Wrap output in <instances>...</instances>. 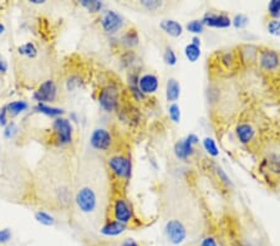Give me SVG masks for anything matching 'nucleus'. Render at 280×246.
Listing matches in <instances>:
<instances>
[{
  "label": "nucleus",
  "mask_w": 280,
  "mask_h": 246,
  "mask_svg": "<svg viewBox=\"0 0 280 246\" xmlns=\"http://www.w3.org/2000/svg\"><path fill=\"white\" fill-rule=\"evenodd\" d=\"M122 246H140L136 241H134L132 239H129V240H126L125 243L122 244Z\"/></svg>",
  "instance_id": "38"
},
{
  "label": "nucleus",
  "mask_w": 280,
  "mask_h": 246,
  "mask_svg": "<svg viewBox=\"0 0 280 246\" xmlns=\"http://www.w3.org/2000/svg\"><path fill=\"white\" fill-rule=\"evenodd\" d=\"M191 44H193V45H196V46H199L201 47V40H199V37H193V39H192V42Z\"/></svg>",
  "instance_id": "40"
},
{
  "label": "nucleus",
  "mask_w": 280,
  "mask_h": 246,
  "mask_svg": "<svg viewBox=\"0 0 280 246\" xmlns=\"http://www.w3.org/2000/svg\"><path fill=\"white\" fill-rule=\"evenodd\" d=\"M203 147H205L206 152H207L210 155H212V157H217V155L219 154L217 144H215V142L213 141L212 138H210V137L203 139Z\"/></svg>",
  "instance_id": "23"
},
{
  "label": "nucleus",
  "mask_w": 280,
  "mask_h": 246,
  "mask_svg": "<svg viewBox=\"0 0 280 246\" xmlns=\"http://www.w3.org/2000/svg\"><path fill=\"white\" fill-rule=\"evenodd\" d=\"M122 18L117 13L112 10H107L104 13L101 18V27L107 34H115L122 28Z\"/></svg>",
  "instance_id": "12"
},
{
  "label": "nucleus",
  "mask_w": 280,
  "mask_h": 246,
  "mask_svg": "<svg viewBox=\"0 0 280 246\" xmlns=\"http://www.w3.org/2000/svg\"><path fill=\"white\" fill-rule=\"evenodd\" d=\"M53 127L56 136H58L60 146H65V144L70 143L71 139H72V127H71L70 122L68 120H65V118H58L54 122Z\"/></svg>",
  "instance_id": "11"
},
{
  "label": "nucleus",
  "mask_w": 280,
  "mask_h": 246,
  "mask_svg": "<svg viewBox=\"0 0 280 246\" xmlns=\"http://www.w3.org/2000/svg\"><path fill=\"white\" fill-rule=\"evenodd\" d=\"M27 108V103L23 102V101H16V102H13L10 103V105H8V107H6V112L11 113L13 116L18 115V113H20L21 111H24Z\"/></svg>",
  "instance_id": "26"
},
{
  "label": "nucleus",
  "mask_w": 280,
  "mask_h": 246,
  "mask_svg": "<svg viewBox=\"0 0 280 246\" xmlns=\"http://www.w3.org/2000/svg\"><path fill=\"white\" fill-rule=\"evenodd\" d=\"M187 30L192 34H201L205 30V24L202 20H192L187 24Z\"/></svg>",
  "instance_id": "24"
},
{
  "label": "nucleus",
  "mask_w": 280,
  "mask_h": 246,
  "mask_svg": "<svg viewBox=\"0 0 280 246\" xmlns=\"http://www.w3.org/2000/svg\"><path fill=\"white\" fill-rule=\"evenodd\" d=\"M112 214L116 221L127 226L132 221L134 212H132L131 204H130L125 198H121L120 196V198H117V199L113 202Z\"/></svg>",
  "instance_id": "8"
},
{
  "label": "nucleus",
  "mask_w": 280,
  "mask_h": 246,
  "mask_svg": "<svg viewBox=\"0 0 280 246\" xmlns=\"http://www.w3.org/2000/svg\"><path fill=\"white\" fill-rule=\"evenodd\" d=\"M168 116H170L171 121L175 123H178L181 121V108L177 103H172V105L168 107Z\"/></svg>",
  "instance_id": "25"
},
{
  "label": "nucleus",
  "mask_w": 280,
  "mask_h": 246,
  "mask_svg": "<svg viewBox=\"0 0 280 246\" xmlns=\"http://www.w3.org/2000/svg\"><path fill=\"white\" fill-rule=\"evenodd\" d=\"M160 27H161V29L166 32V34H168L170 36H173V37L181 36L182 32H183V27H182L181 24L175 20H171V19L161 21Z\"/></svg>",
  "instance_id": "18"
},
{
  "label": "nucleus",
  "mask_w": 280,
  "mask_h": 246,
  "mask_svg": "<svg viewBox=\"0 0 280 246\" xmlns=\"http://www.w3.org/2000/svg\"><path fill=\"white\" fill-rule=\"evenodd\" d=\"M264 164L270 173L280 176V150L272 148V150L265 151Z\"/></svg>",
  "instance_id": "16"
},
{
  "label": "nucleus",
  "mask_w": 280,
  "mask_h": 246,
  "mask_svg": "<svg viewBox=\"0 0 280 246\" xmlns=\"http://www.w3.org/2000/svg\"><path fill=\"white\" fill-rule=\"evenodd\" d=\"M248 21V16H245L244 14H237L233 20H232V23H233L234 28H237V29H243V28L246 27Z\"/></svg>",
  "instance_id": "27"
},
{
  "label": "nucleus",
  "mask_w": 280,
  "mask_h": 246,
  "mask_svg": "<svg viewBox=\"0 0 280 246\" xmlns=\"http://www.w3.org/2000/svg\"><path fill=\"white\" fill-rule=\"evenodd\" d=\"M217 174H218V177H219V178L222 179L223 183L227 184V185H231V181H229V178H228L227 174H225L224 172H223L222 168L217 167Z\"/></svg>",
  "instance_id": "36"
},
{
  "label": "nucleus",
  "mask_w": 280,
  "mask_h": 246,
  "mask_svg": "<svg viewBox=\"0 0 280 246\" xmlns=\"http://www.w3.org/2000/svg\"><path fill=\"white\" fill-rule=\"evenodd\" d=\"M202 23L210 28H215V29H227V28L231 27L232 19L228 15H225V14L207 13L205 16H203V19H202Z\"/></svg>",
  "instance_id": "14"
},
{
  "label": "nucleus",
  "mask_w": 280,
  "mask_h": 246,
  "mask_svg": "<svg viewBox=\"0 0 280 246\" xmlns=\"http://www.w3.org/2000/svg\"><path fill=\"white\" fill-rule=\"evenodd\" d=\"M39 110L41 111V112L46 113V115H50V116H59V115H61V113H63V111L59 110V108H50V107H46V106H44V105H40Z\"/></svg>",
  "instance_id": "34"
},
{
  "label": "nucleus",
  "mask_w": 280,
  "mask_h": 246,
  "mask_svg": "<svg viewBox=\"0 0 280 246\" xmlns=\"http://www.w3.org/2000/svg\"><path fill=\"white\" fill-rule=\"evenodd\" d=\"M58 89L53 80H46L39 86L37 91L35 92V98L41 102H53L55 100Z\"/></svg>",
  "instance_id": "13"
},
{
  "label": "nucleus",
  "mask_w": 280,
  "mask_h": 246,
  "mask_svg": "<svg viewBox=\"0 0 280 246\" xmlns=\"http://www.w3.org/2000/svg\"><path fill=\"white\" fill-rule=\"evenodd\" d=\"M73 182L68 158L60 152H49L35 170V199L51 212H66L72 205Z\"/></svg>",
  "instance_id": "1"
},
{
  "label": "nucleus",
  "mask_w": 280,
  "mask_h": 246,
  "mask_svg": "<svg viewBox=\"0 0 280 246\" xmlns=\"http://www.w3.org/2000/svg\"><path fill=\"white\" fill-rule=\"evenodd\" d=\"M122 42L126 45L127 47H132L136 46L139 44V34L135 29L127 30L126 34L122 36Z\"/></svg>",
  "instance_id": "22"
},
{
  "label": "nucleus",
  "mask_w": 280,
  "mask_h": 246,
  "mask_svg": "<svg viewBox=\"0 0 280 246\" xmlns=\"http://www.w3.org/2000/svg\"><path fill=\"white\" fill-rule=\"evenodd\" d=\"M163 60H165V62L170 66H175V63H177V56H175V51H173L171 47H167V49H166L165 54H163Z\"/></svg>",
  "instance_id": "30"
},
{
  "label": "nucleus",
  "mask_w": 280,
  "mask_h": 246,
  "mask_svg": "<svg viewBox=\"0 0 280 246\" xmlns=\"http://www.w3.org/2000/svg\"><path fill=\"white\" fill-rule=\"evenodd\" d=\"M18 70L24 82L36 84L50 71V53L44 46L28 42L18 49ZM51 72V71H50Z\"/></svg>",
  "instance_id": "3"
},
{
  "label": "nucleus",
  "mask_w": 280,
  "mask_h": 246,
  "mask_svg": "<svg viewBox=\"0 0 280 246\" xmlns=\"http://www.w3.org/2000/svg\"><path fill=\"white\" fill-rule=\"evenodd\" d=\"M165 234L167 240L173 245H179L187 238V229L182 221L177 219H172L167 221L165 226Z\"/></svg>",
  "instance_id": "7"
},
{
  "label": "nucleus",
  "mask_w": 280,
  "mask_h": 246,
  "mask_svg": "<svg viewBox=\"0 0 280 246\" xmlns=\"http://www.w3.org/2000/svg\"><path fill=\"white\" fill-rule=\"evenodd\" d=\"M120 91L115 85H107L99 93V103L106 112H112L117 108Z\"/></svg>",
  "instance_id": "5"
},
{
  "label": "nucleus",
  "mask_w": 280,
  "mask_h": 246,
  "mask_svg": "<svg viewBox=\"0 0 280 246\" xmlns=\"http://www.w3.org/2000/svg\"><path fill=\"white\" fill-rule=\"evenodd\" d=\"M158 87H160V81L153 73H144L141 77H139V89L143 94L155 93Z\"/></svg>",
  "instance_id": "15"
},
{
  "label": "nucleus",
  "mask_w": 280,
  "mask_h": 246,
  "mask_svg": "<svg viewBox=\"0 0 280 246\" xmlns=\"http://www.w3.org/2000/svg\"><path fill=\"white\" fill-rule=\"evenodd\" d=\"M4 31V27L3 25H1V24H0V34H1V32Z\"/></svg>",
  "instance_id": "41"
},
{
  "label": "nucleus",
  "mask_w": 280,
  "mask_h": 246,
  "mask_svg": "<svg viewBox=\"0 0 280 246\" xmlns=\"http://www.w3.org/2000/svg\"><path fill=\"white\" fill-rule=\"evenodd\" d=\"M181 94V86L175 79H170L166 85V98L168 102L175 103Z\"/></svg>",
  "instance_id": "20"
},
{
  "label": "nucleus",
  "mask_w": 280,
  "mask_h": 246,
  "mask_svg": "<svg viewBox=\"0 0 280 246\" xmlns=\"http://www.w3.org/2000/svg\"><path fill=\"white\" fill-rule=\"evenodd\" d=\"M11 234L8 229H4V230H0V243H6V241L10 240Z\"/></svg>",
  "instance_id": "37"
},
{
  "label": "nucleus",
  "mask_w": 280,
  "mask_h": 246,
  "mask_svg": "<svg viewBox=\"0 0 280 246\" xmlns=\"http://www.w3.org/2000/svg\"><path fill=\"white\" fill-rule=\"evenodd\" d=\"M126 228H127V226L118 223L116 220H107L100 231H101V234H104V235L106 236H117L120 235V234H122L123 231L126 230Z\"/></svg>",
  "instance_id": "19"
},
{
  "label": "nucleus",
  "mask_w": 280,
  "mask_h": 246,
  "mask_svg": "<svg viewBox=\"0 0 280 246\" xmlns=\"http://www.w3.org/2000/svg\"><path fill=\"white\" fill-rule=\"evenodd\" d=\"M268 11L272 16L278 18L280 15V0H273L268 4Z\"/></svg>",
  "instance_id": "32"
},
{
  "label": "nucleus",
  "mask_w": 280,
  "mask_h": 246,
  "mask_svg": "<svg viewBox=\"0 0 280 246\" xmlns=\"http://www.w3.org/2000/svg\"><path fill=\"white\" fill-rule=\"evenodd\" d=\"M199 246H218V244L214 238H212V236H207V238H205L202 240L201 245Z\"/></svg>",
  "instance_id": "35"
},
{
  "label": "nucleus",
  "mask_w": 280,
  "mask_h": 246,
  "mask_svg": "<svg viewBox=\"0 0 280 246\" xmlns=\"http://www.w3.org/2000/svg\"><path fill=\"white\" fill-rule=\"evenodd\" d=\"M35 216H36L37 221H40V223L44 224V225H53V224H54L53 216H51L49 213L37 212L36 214H35Z\"/></svg>",
  "instance_id": "29"
},
{
  "label": "nucleus",
  "mask_w": 280,
  "mask_h": 246,
  "mask_svg": "<svg viewBox=\"0 0 280 246\" xmlns=\"http://www.w3.org/2000/svg\"><path fill=\"white\" fill-rule=\"evenodd\" d=\"M257 61L265 72H277L280 68V55L272 49H263L258 53Z\"/></svg>",
  "instance_id": "6"
},
{
  "label": "nucleus",
  "mask_w": 280,
  "mask_h": 246,
  "mask_svg": "<svg viewBox=\"0 0 280 246\" xmlns=\"http://www.w3.org/2000/svg\"><path fill=\"white\" fill-rule=\"evenodd\" d=\"M0 71H1V72H5V71H6L5 61H3L1 59H0Z\"/></svg>",
  "instance_id": "39"
},
{
  "label": "nucleus",
  "mask_w": 280,
  "mask_h": 246,
  "mask_svg": "<svg viewBox=\"0 0 280 246\" xmlns=\"http://www.w3.org/2000/svg\"><path fill=\"white\" fill-rule=\"evenodd\" d=\"M236 134L237 138H238V141L241 142V143L248 144L250 143L254 139V137H255V129H254V127L251 126L250 123L242 122L237 126Z\"/></svg>",
  "instance_id": "17"
},
{
  "label": "nucleus",
  "mask_w": 280,
  "mask_h": 246,
  "mask_svg": "<svg viewBox=\"0 0 280 246\" xmlns=\"http://www.w3.org/2000/svg\"><path fill=\"white\" fill-rule=\"evenodd\" d=\"M81 4L82 6H85V8H86L89 11H91V13L100 11L101 10V8H103V4L100 3V1H95V0H91V1H89V0H84V1H81Z\"/></svg>",
  "instance_id": "31"
},
{
  "label": "nucleus",
  "mask_w": 280,
  "mask_h": 246,
  "mask_svg": "<svg viewBox=\"0 0 280 246\" xmlns=\"http://www.w3.org/2000/svg\"><path fill=\"white\" fill-rule=\"evenodd\" d=\"M267 29L269 31V34L275 35V36H279L280 35V20L279 19H272L269 20L267 25Z\"/></svg>",
  "instance_id": "28"
},
{
  "label": "nucleus",
  "mask_w": 280,
  "mask_h": 246,
  "mask_svg": "<svg viewBox=\"0 0 280 246\" xmlns=\"http://www.w3.org/2000/svg\"><path fill=\"white\" fill-rule=\"evenodd\" d=\"M184 55H186L187 60L191 62H196L198 59L201 58V47L196 46L193 44H188L184 47Z\"/></svg>",
  "instance_id": "21"
},
{
  "label": "nucleus",
  "mask_w": 280,
  "mask_h": 246,
  "mask_svg": "<svg viewBox=\"0 0 280 246\" xmlns=\"http://www.w3.org/2000/svg\"><path fill=\"white\" fill-rule=\"evenodd\" d=\"M108 176L96 157L85 158L73 182L76 213L90 221H101L108 204Z\"/></svg>",
  "instance_id": "2"
},
{
  "label": "nucleus",
  "mask_w": 280,
  "mask_h": 246,
  "mask_svg": "<svg viewBox=\"0 0 280 246\" xmlns=\"http://www.w3.org/2000/svg\"><path fill=\"white\" fill-rule=\"evenodd\" d=\"M90 144L94 150L106 152V151L110 150L111 144H112V137H111V133L107 129H95L91 134V138H90Z\"/></svg>",
  "instance_id": "10"
},
{
  "label": "nucleus",
  "mask_w": 280,
  "mask_h": 246,
  "mask_svg": "<svg viewBox=\"0 0 280 246\" xmlns=\"http://www.w3.org/2000/svg\"><path fill=\"white\" fill-rule=\"evenodd\" d=\"M142 5L147 9V10H157L162 6V1H157V0H152V1H147V0H143L142 1Z\"/></svg>",
  "instance_id": "33"
},
{
  "label": "nucleus",
  "mask_w": 280,
  "mask_h": 246,
  "mask_svg": "<svg viewBox=\"0 0 280 246\" xmlns=\"http://www.w3.org/2000/svg\"><path fill=\"white\" fill-rule=\"evenodd\" d=\"M107 167L111 173L120 181L127 182L131 177L132 163L130 158L126 155L115 154L108 157Z\"/></svg>",
  "instance_id": "4"
},
{
  "label": "nucleus",
  "mask_w": 280,
  "mask_h": 246,
  "mask_svg": "<svg viewBox=\"0 0 280 246\" xmlns=\"http://www.w3.org/2000/svg\"><path fill=\"white\" fill-rule=\"evenodd\" d=\"M199 142L198 137L196 134H189L186 138L182 139V141H178L175 144V154L178 159H187V158L191 157L194 152L193 147L196 146Z\"/></svg>",
  "instance_id": "9"
}]
</instances>
